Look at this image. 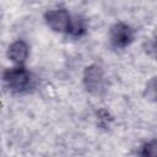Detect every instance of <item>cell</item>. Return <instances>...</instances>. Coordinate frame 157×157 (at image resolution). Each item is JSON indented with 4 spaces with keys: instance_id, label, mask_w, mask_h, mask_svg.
Segmentation results:
<instances>
[{
    "instance_id": "cell-2",
    "label": "cell",
    "mask_w": 157,
    "mask_h": 157,
    "mask_svg": "<svg viewBox=\"0 0 157 157\" xmlns=\"http://www.w3.org/2000/svg\"><path fill=\"white\" fill-rule=\"evenodd\" d=\"M82 82L86 91L93 96H101L105 91V75L98 64L87 65L83 69Z\"/></svg>"
},
{
    "instance_id": "cell-5",
    "label": "cell",
    "mask_w": 157,
    "mask_h": 157,
    "mask_svg": "<svg viewBox=\"0 0 157 157\" xmlns=\"http://www.w3.org/2000/svg\"><path fill=\"white\" fill-rule=\"evenodd\" d=\"M6 55L15 65H23L29 56V47L23 39H17L7 47Z\"/></svg>"
},
{
    "instance_id": "cell-1",
    "label": "cell",
    "mask_w": 157,
    "mask_h": 157,
    "mask_svg": "<svg viewBox=\"0 0 157 157\" xmlns=\"http://www.w3.org/2000/svg\"><path fill=\"white\" fill-rule=\"evenodd\" d=\"M2 80L9 90L16 93H21L29 88L32 82V75L25 65H15L4 70Z\"/></svg>"
},
{
    "instance_id": "cell-7",
    "label": "cell",
    "mask_w": 157,
    "mask_h": 157,
    "mask_svg": "<svg viewBox=\"0 0 157 157\" xmlns=\"http://www.w3.org/2000/svg\"><path fill=\"white\" fill-rule=\"evenodd\" d=\"M96 115H97V121H98V124L102 125V126L109 125V123L113 120V118H112V115L109 114V112H108L107 109H104V108L99 109Z\"/></svg>"
},
{
    "instance_id": "cell-6",
    "label": "cell",
    "mask_w": 157,
    "mask_h": 157,
    "mask_svg": "<svg viewBox=\"0 0 157 157\" xmlns=\"http://www.w3.org/2000/svg\"><path fill=\"white\" fill-rule=\"evenodd\" d=\"M140 157H157V141L152 139L142 144L140 148Z\"/></svg>"
},
{
    "instance_id": "cell-3",
    "label": "cell",
    "mask_w": 157,
    "mask_h": 157,
    "mask_svg": "<svg viewBox=\"0 0 157 157\" xmlns=\"http://www.w3.org/2000/svg\"><path fill=\"white\" fill-rule=\"evenodd\" d=\"M72 18H74V16L65 7L50 9V10H47L44 12L45 23L54 32H59V33L70 34Z\"/></svg>"
},
{
    "instance_id": "cell-4",
    "label": "cell",
    "mask_w": 157,
    "mask_h": 157,
    "mask_svg": "<svg viewBox=\"0 0 157 157\" xmlns=\"http://www.w3.org/2000/svg\"><path fill=\"white\" fill-rule=\"evenodd\" d=\"M134 39H135V31L130 25L119 21L110 27L109 43L114 49H124L129 47L134 42Z\"/></svg>"
}]
</instances>
